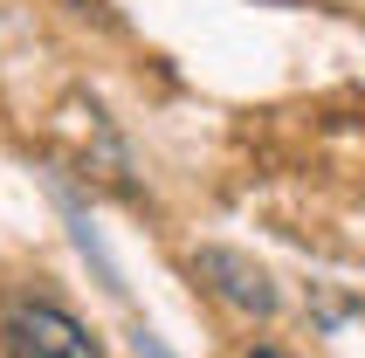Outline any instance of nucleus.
I'll return each instance as SVG.
<instances>
[{"label":"nucleus","mask_w":365,"mask_h":358,"mask_svg":"<svg viewBox=\"0 0 365 358\" xmlns=\"http://www.w3.org/2000/svg\"><path fill=\"white\" fill-rule=\"evenodd\" d=\"M193 276H200L227 310H242V317H276V276H269L255 255H242V248H221V241L193 248Z\"/></svg>","instance_id":"nucleus-1"},{"label":"nucleus","mask_w":365,"mask_h":358,"mask_svg":"<svg viewBox=\"0 0 365 358\" xmlns=\"http://www.w3.org/2000/svg\"><path fill=\"white\" fill-rule=\"evenodd\" d=\"M0 338H7V358H103L97 338L69 310H56V303H21V310H7Z\"/></svg>","instance_id":"nucleus-2"},{"label":"nucleus","mask_w":365,"mask_h":358,"mask_svg":"<svg viewBox=\"0 0 365 358\" xmlns=\"http://www.w3.org/2000/svg\"><path fill=\"white\" fill-rule=\"evenodd\" d=\"M248 358H283V352H276V344H262V352H248Z\"/></svg>","instance_id":"nucleus-3"}]
</instances>
